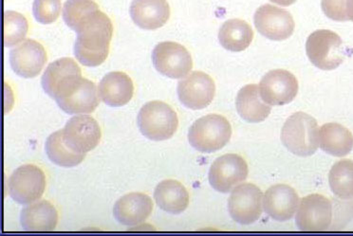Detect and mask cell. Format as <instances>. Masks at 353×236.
<instances>
[{
    "mask_svg": "<svg viewBox=\"0 0 353 236\" xmlns=\"http://www.w3.org/2000/svg\"><path fill=\"white\" fill-rule=\"evenodd\" d=\"M74 55L85 67H98L107 60L113 35L110 17L100 10L93 12L78 25Z\"/></svg>",
    "mask_w": 353,
    "mask_h": 236,
    "instance_id": "cell-1",
    "label": "cell"
},
{
    "mask_svg": "<svg viewBox=\"0 0 353 236\" xmlns=\"http://www.w3.org/2000/svg\"><path fill=\"white\" fill-rule=\"evenodd\" d=\"M284 147L299 157H310L319 147V127L316 120L305 112H296L285 122L281 130Z\"/></svg>",
    "mask_w": 353,
    "mask_h": 236,
    "instance_id": "cell-2",
    "label": "cell"
},
{
    "mask_svg": "<svg viewBox=\"0 0 353 236\" xmlns=\"http://www.w3.org/2000/svg\"><path fill=\"white\" fill-rule=\"evenodd\" d=\"M232 132L230 122L225 117L206 115L196 120L189 129V144L201 153L216 152L230 142Z\"/></svg>",
    "mask_w": 353,
    "mask_h": 236,
    "instance_id": "cell-3",
    "label": "cell"
},
{
    "mask_svg": "<svg viewBox=\"0 0 353 236\" xmlns=\"http://www.w3.org/2000/svg\"><path fill=\"white\" fill-rule=\"evenodd\" d=\"M138 127L148 139L161 142L171 139L179 127V118L170 105L161 101H151L139 112Z\"/></svg>",
    "mask_w": 353,
    "mask_h": 236,
    "instance_id": "cell-4",
    "label": "cell"
},
{
    "mask_svg": "<svg viewBox=\"0 0 353 236\" xmlns=\"http://www.w3.org/2000/svg\"><path fill=\"white\" fill-rule=\"evenodd\" d=\"M306 52L310 61L322 70L337 69L345 60L341 37L330 30H319L307 37Z\"/></svg>",
    "mask_w": 353,
    "mask_h": 236,
    "instance_id": "cell-5",
    "label": "cell"
},
{
    "mask_svg": "<svg viewBox=\"0 0 353 236\" xmlns=\"http://www.w3.org/2000/svg\"><path fill=\"white\" fill-rule=\"evenodd\" d=\"M83 79L82 70L77 63L65 57L50 63L43 74L41 85L45 92L57 102L74 92Z\"/></svg>",
    "mask_w": 353,
    "mask_h": 236,
    "instance_id": "cell-6",
    "label": "cell"
},
{
    "mask_svg": "<svg viewBox=\"0 0 353 236\" xmlns=\"http://www.w3.org/2000/svg\"><path fill=\"white\" fill-rule=\"evenodd\" d=\"M46 184V175L41 168L34 164H25L17 168L9 178L7 191L14 202L29 205L43 197Z\"/></svg>",
    "mask_w": 353,
    "mask_h": 236,
    "instance_id": "cell-7",
    "label": "cell"
},
{
    "mask_svg": "<svg viewBox=\"0 0 353 236\" xmlns=\"http://www.w3.org/2000/svg\"><path fill=\"white\" fill-rule=\"evenodd\" d=\"M263 194L257 186L242 183L234 187L228 200L232 219L241 225H251L261 217Z\"/></svg>",
    "mask_w": 353,
    "mask_h": 236,
    "instance_id": "cell-8",
    "label": "cell"
},
{
    "mask_svg": "<svg viewBox=\"0 0 353 236\" xmlns=\"http://www.w3.org/2000/svg\"><path fill=\"white\" fill-rule=\"evenodd\" d=\"M152 62L161 74L172 79L188 76L193 69L190 52L179 43L161 42L152 52Z\"/></svg>",
    "mask_w": 353,
    "mask_h": 236,
    "instance_id": "cell-9",
    "label": "cell"
},
{
    "mask_svg": "<svg viewBox=\"0 0 353 236\" xmlns=\"http://www.w3.org/2000/svg\"><path fill=\"white\" fill-rule=\"evenodd\" d=\"M248 174V164L241 155L226 154L219 157L211 165L209 182L218 192L227 194L245 182Z\"/></svg>",
    "mask_w": 353,
    "mask_h": 236,
    "instance_id": "cell-10",
    "label": "cell"
},
{
    "mask_svg": "<svg viewBox=\"0 0 353 236\" xmlns=\"http://www.w3.org/2000/svg\"><path fill=\"white\" fill-rule=\"evenodd\" d=\"M334 217V206L324 195L314 194L302 198L296 221L297 227L305 232H322L330 227Z\"/></svg>",
    "mask_w": 353,
    "mask_h": 236,
    "instance_id": "cell-11",
    "label": "cell"
},
{
    "mask_svg": "<svg viewBox=\"0 0 353 236\" xmlns=\"http://www.w3.org/2000/svg\"><path fill=\"white\" fill-rule=\"evenodd\" d=\"M102 131L99 125L88 114L70 118L63 129L65 144L77 153L87 154L99 144Z\"/></svg>",
    "mask_w": 353,
    "mask_h": 236,
    "instance_id": "cell-12",
    "label": "cell"
},
{
    "mask_svg": "<svg viewBox=\"0 0 353 236\" xmlns=\"http://www.w3.org/2000/svg\"><path fill=\"white\" fill-rule=\"evenodd\" d=\"M254 26L266 39L283 41L294 34L296 24L292 14L286 10L265 4L254 14Z\"/></svg>",
    "mask_w": 353,
    "mask_h": 236,
    "instance_id": "cell-13",
    "label": "cell"
},
{
    "mask_svg": "<svg viewBox=\"0 0 353 236\" xmlns=\"http://www.w3.org/2000/svg\"><path fill=\"white\" fill-rule=\"evenodd\" d=\"M262 100L270 105H288L299 93V81L288 70L274 69L259 83Z\"/></svg>",
    "mask_w": 353,
    "mask_h": 236,
    "instance_id": "cell-14",
    "label": "cell"
},
{
    "mask_svg": "<svg viewBox=\"0 0 353 236\" xmlns=\"http://www.w3.org/2000/svg\"><path fill=\"white\" fill-rule=\"evenodd\" d=\"M215 94V82L205 72H194L178 84L179 100L188 109H205L213 101Z\"/></svg>",
    "mask_w": 353,
    "mask_h": 236,
    "instance_id": "cell-15",
    "label": "cell"
},
{
    "mask_svg": "<svg viewBox=\"0 0 353 236\" xmlns=\"http://www.w3.org/2000/svg\"><path fill=\"white\" fill-rule=\"evenodd\" d=\"M47 63V52L43 45L27 39L10 52V64L14 74L22 78H34Z\"/></svg>",
    "mask_w": 353,
    "mask_h": 236,
    "instance_id": "cell-16",
    "label": "cell"
},
{
    "mask_svg": "<svg viewBox=\"0 0 353 236\" xmlns=\"http://www.w3.org/2000/svg\"><path fill=\"white\" fill-rule=\"evenodd\" d=\"M299 207V197L291 186L276 184L270 187L263 197L265 213L274 220H291Z\"/></svg>",
    "mask_w": 353,
    "mask_h": 236,
    "instance_id": "cell-17",
    "label": "cell"
},
{
    "mask_svg": "<svg viewBox=\"0 0 353 236\" xmlns=\"http://www.w3.org/2000/svg\"><path fill=\"white\" fill-rule=\"evenodd\" d=\"M153 211L152 200L143 193H130L121 197L113 208L115 219L123 226L142 224Z\"/></svg>",
    "mask_w": 353,
    "mask_h": 236,
    "instance_id": "cell-18",
    "label": "cell"
},
{
    "mask_svg": "<svg viewBox=\"0 0 353 236\" xmlns=\"http://www.w3.org/2000/svg\"><path fill=\"white\" fill-rule=\"evenodd\" d=\"M130 12L138 27L154 31L168 23L170 6L166 0H133Z\"/></svg>",
    "mask_w": 353,
    "mask_h": 236,
    "instance_id": "cell-19",
    "label": "cell"
},
{
    "mask_svg": "<svg viewBox=\"0 0 353 236\" xmlns=\"http://www.w3.org/2000/svg\"><path fill=\"white\" fill-rule=\"evenodd\" d=\"M134 94V85L127 74L110 72L99 84L100 99L112 107H123L130 102Z\"/></svg>",
    "mask_w": 353,
    "mask_h": 236,
    "instance_id": "cell-20",
    "label": "cell"
},
{
    "mask_svg": "<svg viewBox=\"0 0 353 236\" xmlns=\"http://www.w3.org/2000/svg\"><path fill=\"white\" fill-rule=\"evenodd\" d=\"M239 116L251 124L263 122L271 113V105L262 100L256 85H247L238 93L236 100Z\"/></svg>",
    "mask_w": 353,
    "mask_h": 236,
    "instance_id": "cell-21",
    "label": "cell"
},
{
    "mask_svg": "<svg viewBox=\"0 0 353 236\" xmlns=\"http://www.w3.org/2000/svg\"><path fill=\"white\" fill-rule=\"evenodd\" d=\"M99 103L94 83L85 78L69 96L57 101L63 111L72 115L90 114L97 109Z\"/></svg>",
    "mask_w": 353,
    "mask_h": 236,
    "instance_id": "cell-22",
    "label": "cell"
},
{
    "mask_svg": "<svg viewBox=\"0 0 353 236\" xmlns=\"http://www.w3.org/2000/svg\"><path fill=\"white\" fill-rule=\"evenodd\" d=\"M22 227L30 232H49L57 228L58 213L52 203L41 200L28 205L20 215Z\"/></svg>",
    "mask_w": 353,
    "mask_h": 236,
    "instance_id": "cell-23",
    "label": "cell"
},
{
    "mask_svg": "<svg viewBox=\"0 0 353 236\" xmlns=\"http://www.w3.org/2000/svg\"><path fill=\"white\" fill-rule=\"evenodd\" d=\"M154 198L160 209L172 215L185 212L189 205V194L185 186L175 180H166L159 183Z\"/></svg>",
    "mask_w": 353,
    "mask_h": 236,
    "instance_id": "cell-24",
    "label": "cell"
},
{
    "mask_svg": "<svg viewBox=\"0 0 353 236\" xmlns=\"http://www.w3.org/2000/svg\"><path fill=\"white\" fill-rule=\"evenodd\" d=\"M319 147L327 154L342 158L353 149V135L337 122L322 125L319 129Z\"/></svg>",
    "mask_w": 353,
    "mask_h": 236,
    "instance_id": "cell-25",
    "label": "cell"
},
{
    "mask_svg": "<svg viewBox=\"0 0 353 236\" xmlns=\"http://www.w3.org/2000/svg\"><path fill=\"white\" fill-rule=\"evenodd\" d=\"M253 39V29L242 19L227 20L219 29V43L224 49L230 52L245 51L247 47L251 45Z\"/></svg>",
    "mask_w": 353,
    "mask_h": 236,
    "instance_id": "cell-26",
    "label": "cell"
},
{
    "mask_svg": "<svg viewBox=\"0 0 353 236\" xmlns=\"http://www.w3.org/2000/svg\"><path fill=\"white\" fill-rule=\"evenodd\" d=\"M50 162L61 167H74L85 160V154H80L70 149L63 139V129L52 133L45 145Z\"/></svg>",
    "mask_w": 353,
    "mask_h": 236,
    "instance_id": "cell-27",
    "label": "cell"
},
{
    "mask_svg": "<svg viewBox=\"0 0 353 236\" xmlns=\"http://www.w3.org/2000/svg\"><path fill=\"white\" fill-rule=\"evenodd\" d=\"M330 189L338 198L350 200L353 198V162L342 160L335 163L330 171Z\"/></svg>",
    "mask_w": 353,
    "mask_h": 236,
    "instance_id": "cell-28",
    "label": "cell"
},
{
    "mask_svg": "<svg viewBox=\"0 0 353 236\" xmlns=\"http://www.w3.org/2000/svg\"><path fill=\"white\" fill-rule=\"evenodd\" d=\"M4 46L11 47L23 41L29 32V23L23 14L14 11H7L3 16Z\"/></svg>",
    "mask_w": 353,
    "mask_h": 236,
    "instance_id": "cell-29",
    "label": "cell"
},
{
    "mask_svg": "<svg viewBox=\"0 0 353 236\" xmlns=\"http://www.w3.org/2000/svg\"><path fill=\"white\" fill-rule=\"evenodd\" d=\"M98 10H100L99 6L94 0H67L63 8V19L75 31L83 19Z\"/></svg>",
    "mask_w": 353,
    "mask_h": 236,
    "instance_id": "cell-30",
    "label": "cell"
},
{
    "mask_svg": "<svg viewBox=\"0 0 353 236\" xmlns=\"http://www.w3.org/2000/svg\"><path fill=\"white\" fill-rule=\"evenodd\" d=\"M61 12V0H34L32 14L39 23H54Z\"/></svg>",
    "mask_w": 353,
    "mask_h": 236,
    "instance_id": "cell-31",
    "label": "cell"
},
{
    "mask_svg": "<svg viewBox=\"0 0 353 236\" xmlns=\"http://www.w3.org/2000/svg\"><path fill=\"white\" fill-rule=\"evenodd\" d=\"M347 0H322L321 7L326 17L334 21H349L347 17Z\"/></svg>",
    "mask_w": 353,
    "mask_h": 236,
    "instance_id": "cell-32",
    "label": "cell"
},
{
    "mask_svg": "<svg viewBox=\"0 0 353 236\" xmlns=\"http://www.w3.org/2000/svg\"><path fill=\"white\" fill-rule=\"evenodd\" d=\"M347 19L353 22V0H347Z\"/></svg>",
    "mask_w": 353,
    "mask_h": 236,
    "instance_id": "cell-33",
    "label": "cell"
},
{
    "mask_svg": "<svg viewBox=\"0 0 353 236\" xmlns=\"http://www.w3.org/2000/svg\"><path fill=\"white\" fill-rule=\"evenodd\" d=\"M270 1L277 5H281V6L287 7L291 6V5L294 4L296 0H270Z\"/></svg>",
    "mask_w": 353,
    "mask_h": 236,
    "instance_id": "cell-34",
    "label": "cell"
}]
</instances>
